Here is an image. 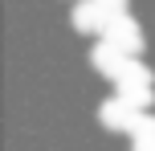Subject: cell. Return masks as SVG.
I'll use <instances>...</instances> for the list:
<instances>
[{
	"label": "cell",
	"mask_w": 155,
	"mask_h": 151,
	"mask_svg": "<svg viewBox=\"0 0 155 151\" xmlns=\"http://www.w3.org/2000/svg\"><path fill=\"white\" fill-rule=\"evenodd\" d=\"M127 139H131V151H155V119L151 114H139L135 127L127 131Z\"/></svg>",
	"instance_id": "6"
},
{
	"label": "cell",
	"mask_w": 155,
	"mask_h": 151,
	"mask_svg": "<svg viewBox=\"0 0 155 151\" xmlns=\"http://www.w3.org/2000/svg\"><path fill=\"white\" fill-rule=\"evenodd\" d=\"M106 41H110L123 57H139V53H143V29H139V21H135L131 12H123V16H114V21H110Z\"/></svg>",
	"instance_id": "1"
},
{
	"label": "cell",
	"mask_w": 155,
	"mask_h": 151,
	"mask_svg": "<svg viewBox=\"0 0 155 151\" xmlns=\"http://www.w3.org/2000/svg\"><path fill=\"white\" fill-rule=\"evenodd\" d=\"M123 82H131V86H151V70L139 61V57H127L123 61V78H118L114 86H123Z\"/></svg>",
	"instance_id": "7"
},
{
	"label": "cell",
	"mask_w": 155,
	"mask_h": 151,
	"mask_svg": "<svg viewBox=\"0 0 155 151\" xmlns=\"http://www.w3.org/2000/svg\"><path fill=\"white\" fill-rule=\"evenodd\" d=\"M94 4H102L106 12H114V16H123V12H127V0H94Z\"/></svg>",
	"instance_id": "8"
},
{
	"label": "cell",
	"mask_w": 155,
	"mask_h": 151,
	"mask_svg": "<svg viewBox=\"0 0 155 151\" xmlns=\"http://www.w3.org/2000/svg\"><path fill=\"white\" fill-rule=\"evenodd\" d=\"M110 21H114V12H106V8H102V4H94V0H78V4H74V29H78V33L106 37Z\"/></svg>",
	"instance_id": "2"
},
{
	"label": "cell",
	"mask_w": 155,
	"mask_h": 151,
	"mask_svg": "<svg viewBox=\"0 0 155 151\" xmlns=\"http://www.w3.org/2000/svg\"><path fill=\"white\" fill-rule=\"evenodd\" d=\"M114 98H123L131 110L147 114L151 102H155V90H151V86H131V82H123V86H114Z\"/></svg>",
	"instance_id": "5"
},
{
	"label": "cell",
	"mask_w": 155,
	"mask_h": 151,
	"mask_svg": "<svg viewBox=\"0 0 155 151\" xmlns=\"http://www.w3.org/2000/svg\"><path fill=\"white\" fill-rule=\"evenodd\" d=\"M123 61H127V57L118 53L106 37H98V41L90 45V65H94V74H102V78L118 82V78H123Z\"/></svg>",
	"instance_id": "3"
},
{
	"label": "cell",
	"mask_w": 155,
	"mask_h": 151,
	"mask_svg": "<svg viewBox=\"0 0 155 151\" xmlns=\"http://www.w3.org/2000/svg\"><path fill=\"white\" fill-rule=\"evenodd\" d=\"M135 119H139V110H131L123 98H106V102L98 106V123L106 131H123V135H127V131L135 127Z\"/></svg>",
	"instance_id": "4"
}]
</instances>
